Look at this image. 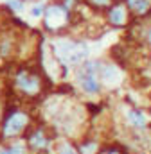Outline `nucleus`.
Returning a JSON list of instances; mask_svg holds the SVG:
<instances>
[{"instance_id":"nucleus-5","label":"nucleus","mask_w":151,"mask_h":154,"mask_svg":"<svg viewBox=\"0 0 151 154\" xmlns=\"http://www.w3.org/2000/svg\"><path fill=\"white\" fill-rule=\"evenodd\" d=\"M29 122H31V118H29V115L25 111H22V109L9 111L4 116V122H2V127H0L2 140H13V138L20 136L27 129Z\"/></svg>"},{"instance_id":"nucleus-6","label":"nucleus","mask_w":151,"mask_h":154,"mask_svg":"<svg viewBox=\"0 0 151 154\" xmlns=\"http://www.w3.org/2000/svg\"><path fill=\"white\" fill-rule=\"evenodd\" d=\"M128 20H130V11L124 5V2H113L112 5L108 7V11H106V22L112 27L122 29V27L128 25Z\"/></svg>"},{"instance_id":"nucleus-10","label":"nucleus","mask_w":151,"mask_h":154,"mask_svg":"<svg viewBox=\"0 0 151 154\" xmlns=\"http://www.w3.org/2000/svg\"><path fill=\"white\" fill-rule=\"evenodd\" d=\"M16 50V41L13 36H9V34H5L4 38L0 39V57H11L13 56V52Z\"/></svg>"},{"instance_id":"nucleus-4","label":"nucleus","mask_w":151,"mask_h":154,"mask_svg":"<svg viewBox=\"0 0 151 154\" xmlns=\"http://www.w3.org/2000/svg\"><path fill=\"white\" fill-rule=\"evenodd\" d=\"M70 16H72V13H69L59 2H52V4L45 5V11H43V27L49 32H59V31H63V29L69 27Z\"/></svg>"},{"instance_id":"nucleus-1","label":"nucleus","mask_w":151,"mask_h":154,"mask_svg":"<svg viewBox=\"0 0 151 154\" xmlns=\"http://www.w3.org/2000/svg\"><path fill=\"white\" fill-rule=\"evenodd\" d=\"M52 56L58 63L69 65V66H79L83 61L88 59V45L85 41H74L69 38H56L50 45Z\"/></svg>"},{"instance_id":"nucleus-11","label":"nucleus","mask_w":151,"mask_h":154,"mask_svg":"<svg viewBox=\"0 0 151 154\" xmlns=\"http://www.w3.org/2000/svg\"><path fill=\"white\" fill-rule=\"evenodd\" d=\"M126 116H128V122L133 127H146V124H148V118L140 109H130Z\"/></svg>"},{"instance_id":"nucleus-17","label":"nucleus","mask_w":151,"mask_h":154,"mask_svg":"<svg viewBox=\"0 0 151 154\" xmlns=\"http://www.w3.org/2000/svg\"><path fill=\"white\" fill-rule=\"evenodd\" d=\"M99 154H126L120 147H104V149H101Z\"/></svg>"},{"instance_id":"nucleus-12","label":"nucleus","mask_w":151,"mask_h":154,"mask_svg":"<svg viewBox=\"0 0 151 154\" xmlns=\"http://www.w3.org/2000/svg\"><path fill=\"white\" fill-rule=\"evenodd\" d=\"M0 154H27V145L24 142H13L9 145H2Z\"/></svg>"},{"instance_id":"nucleus-3","label":"nucleus","mask_w":151,"mask_h":154,"mask_svg":"<svg viewBox=\"0 0 151 154\" xmlns=\"http://www.w3.org/2000/svg\"><path fill=\"white\" fill-rule=\"evenodd\" d=\"M97 70H99V61L97 59H86L76 70L77 86L88 95H97L101 91V82H99V77H97Z\"/></svg>"},{"instance_id":"nucleus-19","label":"nucleus","mask_w":151,"mask_h":154,"mask_svg":"<svg viewBox=\"0 0 151 154\" xmlns=\"http://www.w3.org/2000/svg\"><path fill=\"white\" fill-rule=\"evenodd\" d=\"M146 43L151 47V25H149V29L146 31Z\"/></svg>"},{"instance_id":"nucleus-16","label":"nucleus","mask_w":151,"mask_h":154,"mask_svg":"<svg viewBox=\"0 0 151 154\" xmlns=\"http://www.w3.org/2000/svg\"><path fill=\"white\" fill-rule=\"evenodd\" d=\"M81 154H94L97 151V143H94V142H86V143H83L81 147Z\"/></svg>"},{"instance_id":"nucleus-13","label":"nucleus","mask_w":151,"mask_h":154,"mask_svg":"<svg viewBox=\"0 0 151 154\" xmlns=\"http://www.w3.org/2000/svg\"><path fill=\"white\" fill-rule=\"evenodd\" d=\"M5 7H7L11 13L20 14V13H24V9H25V0H5Z\"/></svg>"},{"instance_id":"nucleus-7","label":"nucleus","mask_w":151,"mask_h":154,"mask_svg":"<svg viewBox=\"0 0 151 154\" xmlns=\"http://www.w3.org/2000/svg\"><path fill=\"white\" fill-rule=\"evenodd\" d=\"M97 77H99L101 84H108V86H115L122 81V74H120L119 66L113 65L112 61H99Z\"/></svg>"},{"instance_id":"nucleus-14","label":"nucleus","mask_w":151,"mask_h":154,"mask_svg":"<svg viewBox=\"0 0 151 154\" xmlns=\"http://www.w3.org/2000/svg\"><path fill=\"white\" fill-rule=\"evenodd\" d=\"M94 9H108L113 4V0H86Z\"/></svg>"},{"instance_id":"nucleus-18","label":"nucleus","mask_w":151,"mask_h":154,"mask_svg":"<svg viewBox=\"0 0 151 154\" xmlns=\"http://www.w3.org/2000/svg\"><path fill=\"white\" fill-rule=\"evenodd\" d=\"M59 154H77L76 152V149L74 147H70V145H61V149H59Z\"/></svg>"},{"instance_id":"nucleus-2","label":"nucleus","mask_w":151,"mask_h":154,"mask_svg":"<svg viewBox=\"0 0 151 154\" xmlns=\"http://www.w3.org/2000/svg\"><path fill=\"white\" fill-rule=\"evenodd\" d=\"M13 86L20 95L34 99L43 91V79L34 68L20 66L13 75Z\"/></svg>"},{"instance_id":"nucleus-9","label":"nucleus","mask_w":151,"mask_h":154,"mask_svg":"<svg viewBox=\"0 0 151 154\" xmlns=\"http://www.w3.org/2000/svg\"><path fill=\"white\" fill-rule=\"evenodd\" d=\"M124 5L128 7V11L139 18L146 16L151 13V0H124Z\"/></svg>"},{"instance_id":"nucleus-15","label":"nucleus","mask_w":151,"mask_h":154,"mask_svg":"<svg viewBox=\"0 0 151 154\" xmlns=\"http://www.w3.org/2000/svg\"><path fill=\"white\" fill-rule=\"evenodd\" d=\"M43 11H45V5L38 2V4H34V5L31 7L29 14H31V18H41V16H43Z\"/></svg>"},{"instance_id":"nucleus-8","label":"nucleus","mask_w":151,"mask_h":154,"mask_svg":"<svg viewBox=\"0 0 151 154\" xmlns=\"http://www.w3.org/2000/svg\"><path fill=\"white\" fill-rule=\"evenodd\" d=\"M27 145H29L31 151H36V152L45 151V149L50 145V138H49L47 131H45L43 127L33 129V131L29 133V136H27Z\"/></svg>"}]
</instances>
